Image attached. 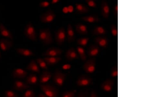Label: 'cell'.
<instances>
[{
	"label": "cell",
	"mask_w": 146,
	"mask_h": 97,
	"mask_svg": "<svg viewBox=\"0 0 146 97\" xmlns=\"http://www.w3.org/2000/svg\"><path fill=\"white\" fill-rule=\"evenodd\" d=\"M113 11L115 17L116 19L117 20V18H118V4L117 3L115 4L114 5Z\"/></svg>",
	"instance_id": "38"
},
{
	"label": "cell",
	"mask_w": 146,
	"mask_h": 97,
	"mask_svg": "<svg viewBox=\"0 0 146 97\" xmlns=\"http://www.w3.org/2000/svg\"><path fill=\"white\" fill-rule=\"evenodd\" d=\"M38 78L36 75L31 74L27 77L26 82L27 84L35 85L37 84Z\"/></svg>",
	"instance_id": "29"
},
{
	"label": "cell",
	"mask_w": 146,
	"mask_h": 97,
	"mask_svg": "<svg viewBox=\"0 0 146 97\" xmlns=\"http://www.w3.org/2000/svg\"><path fill=\"white\" fill-rule=\"evenodd\" d=\"M89 38L84 37L80 38L77 40V43L78 45L82 47H85L88 44L89 41Z\"/></svg>",
	"instance_id": "30"
},
{
	"label": "cell",
	"mask_w": 146,
	"mask_h": 97,
	"mask_svg": "<svg viewBox=\"0 0 146 97\" xmlns=\"http://www.w3.org/2000/svg\"><path fill=\"white\" fill-rule=\"evenodd\" d=\"M94 41L96 44L104 49H106L109 46V41L107 38L103 36H98L95 38Z\"/></svg>",
	"instance_id": "13"
},
{
	"label": "cell",
	"mask_w": 146,
	"mask_h": 97,
	"mask_svg": "<svg viewBox=\"0 0 146 97\" xmlns=\"http://www.w3.org/2000/svg\"><path fill=\"white\" fill-rule=\"evenodd\" d=\"M13 45L12 40L5 38L0 39V48L3 51H6L10 49Z\"/></svg>",
	"instance_id": "14"
},
{
	"label": "cell",
	"mask_w": 146,
	"mask_h": 97,
	"mask_svg": "<svg viewBox=\"0 0 146 97\" xmlns=\"http://www.w3.org/2000/svg\"><path fill=\"white\" fill-rule=\"evenodd\" d=\"M62 11L65 13H68L67 7H65L62 9Z\"/></svg>",
	"instance_id": "43"
},
{
	"label": "cell",
	"mask_w": 146,
	"mask_h": 97,
	"mask_svg": "<svg viewBox=\"0 0 146 97\" xmlns=\"http://www.w3.org/2000/svg\"><path fill=\"white\" fill-rule=\"evenodd\" d=\"M51 73L48 71H44L42 73L40 78V82L41 84L46 83L51 79Z\"/></svg>",
	"instance_id": "27"
},
{
	"label": "cell",
	"mask_w": 146,
	"mask_h": 97,
	"mask_svg": "<svg viewBox=\"0 0 146 97\" xmlns=\"http://www.w3.org/2000/svg\"><path fill=\"white\" fill-rule=\"evenodd\" d=\"M15 51L19 55L25 57H30L34 56L35 54L31 50L23 48H17L15 49Z\"/></svg>",
	"instance_id": "26"
},
{
	"label": "cell",
	"mask_w": 146,
	"mask_h": 97,
	"mask_svg": "<svg viewBox=\"0 0 146 97\" xmlns=\"http://www.w3.org/2000/svg\"><path fill=\"white\" fill-rule=\"evenodd\" d=\"M36 61L39 67L42 69L45 70L48 69V66H47L45 61L44 60L43 58H38L36 59Z\"/></svg>",
	"instance_id": "31"
},
{
	"label": "cell",
	"mask_w": 146,
	"mask_h": 97,
	"mask_svg": "<svg viewBox=\"0 0 146 97\" xmlns=\"http://www.w3.org/2000/svg\"><path fill=\"white\" fill-rule=\"evenodd\" d=\"M65 57L66 60L69 61L77 60L79 58L77 52L73 47H71L66 51Z\"/></svg>",
	"instance_id": "10"
},
{
	"label": "cell",
	"mask_w": 146,
	"mask_h": 97,
	"mask_svg": "<svg viewBox=\"0 0 146 97\" xmlns=\"http://www.w3.org/2000/svg\"><path fill=\"white\" fill-rule=\"evenodd\" d=\"M63 50L62 49L57 47H51L42 53V56L47 57H59L62 54Z\"/></svg>",
	"instance_id": "8"
},
{
	"label": "cell",
	"mask_w": 146,
	"mask_h": 97,
	"mask_svg": "<svg viewBox=\"0 0 146 97\" xmlns=\"http://www.w3.org/2000/svg\"><path fill=\"white\" fill-rule=\"evenodd\" d=\"M76 93L75 90L66 91L62 94V97H75Z\"/></svg>",
	"instance_id": "35"
},
{
	"label": "cell",
	"mask_w": 146,
	"mask_h": 97,
	"mask_svg": "<svg viewBox=\"0 0 146 97\" xmlns=\"http://www.w3.org/2000/svg\"><path fill=\"white\" fill-rule=\"evenodd\" d=\"M56 15L52 10L49 9L48 10L41 14L40 16V20L44 23H51L55 19Z\"/></svg>",
	"instance_id": "4"
},
{
	"label": "cell",
	"mask_w": 146,
	"mask_h": 97,
	"mask_svg": "<svg viewBox=\"0 0 146 97\" xmlns=\"http://www.w3.org/2000/svg\"><path fill=\"white\" fill-rule=\"evenodd\" d=\"M84 71L88 74H92L95 71L96 69V60L91 58L86 60L83 65Z\"/></svg>",
	"instance_id": "6"
},
{
	"label": "cell",
	"mask_w": 146,
	"mask_h": 97,
	"mask_svg": "<svg viewBox=\"0 0 146 97\" xmlns=\"http://www.w3.org/2000/svg\"><path fill=\"white\" fill-rule=\"evenodd\" d=\"M111 32L113 36L117 37L118 35V29L117 26L112 24L110 26Z\"/></svg>",
	"instance_id": "32"
},
{
	"label": "cell",
	"mask_w": 146,
	"mask_h": 97,
	"mask_svg": "<svg viewBox=\"0 0 146 97\" xmlns=\"http://www.w3.org/2000/svg\"><path fill=\"white\" fill-rule=\"evenodd\" d=\"M67 41L69 43L74 42L76 39L74 30L72 25L70 23L67 25V32L66 33Z\"/></svg>",
	"instance_id": "16"
},
{
	"label": "cell",
	"mask_w": 146,
	"mask_h": 97,
	"mask_svg": "<svg viewBox=\"0 0 146 97\" xmlns=\"http://www.w3.org/2000/svg\"><path fill=\"white\" fill-rule=\"evenodd\" d=\"M90 97H99L95 91L92 92Z\"/></svg>",
	"instance_id": "42"
},
{
	"label": "cell",
	"mask_w": 146,
	"mask_h": 97,
	"mask_svg": "<svg viewBox=\"0 0 146 97\" xmlns=\"http://www.w3.org/2000/svg\"><path fill=\"white\" fill-rule=\"evenodd\" d=\"M92 82V79L90 77L86 75H82L77 79L76 84L80 87H85L90 86Z\"/></svg>",
	"instance_id": "9"
},
{
	"label": "cell",
	"mask_w": 146,
	"mask_h": 97,
	"mask_svg": "<svg viewBox=\"0 0 146 97\" xmlns=\"http://www.w3.org/2000/svg\"><path fill=\"white\" fill-rule=\"evenodd\" d=\"M66 34L64 28L63 27L59 28L55 32V38L56 44L61 46L64 44Z\"/></svg>",
	"instance_id": "5"
},
{
	"label": "cell",
	"mask_w": 146,
	"mask_h": 97,
	"mask_svg": "<svg viewBox=\"0 0 146 97\" xmlns=\"http://www.w3.org/2000/svg\"><path fill=\"white\" fill-rule=\"evenodd\" d=\"M77 53L81 60L84 62L87 60V57L84 49L81 46H77L76 48Z\"/></svg>",
	"instance_id": "28"
},
{
	"label": "cell",
	"mask_w": 146,
	"mask_h": 97,
	"mask_svg": "<svg viewBox=\"0 0 146 97\" xmlns=\"http://www.w3.org/2000/svg\"><path fill=\"white\" fill-rule=\"evenodd\" d=\"M67 7L68 13H71L74 10V8L71 5L68 6Z\"/></svg>",
	"instance_id": "41"
},
{
	"label": "cell",
	"mask_w": 146,
	"mask_h": 97,
	"mask_svg": "<svg viewBox=\"0 0 146 97\" xmlns=\"http://www.w3.org/2000/svg\"><path fill=\"white\" fill-rule=\"evenodd\" d=\"M4 96L5 97H18L17 94L11 90H7L5 92Z\"/></svg>",
	"instance_id": "33"
},
{
	"label": "cell",
	"mask_w": 146,
	"mask_h": 97,
	"mask_svg": "<svg viewBox=\"0 0 146 97\" xmlns=\"http://www.w3.org/2000/svg\"><path fill=\"white\" fill-rule=\"evenodd\" d=\"M101 15L103 18L107 19L109 18L110 13V9L109 4L107 1H103L101 5Z\"/></svg>",
	"instance_id": "11"
},
{
	"label": "cell",
	"mask_w": 146,
	"mask_h": 97,
	"mask_svg": "<svg viewBox=\"0 0 146 97\" xmlns=\"http://www.w3.org/2000/svg\"><path fill=\"white\" fill-rule=\"evenodd\" d=\"M1 52H0V59H1Z\"/></svg>",
	"instance_id": "47"
},
{
	"label": "cell",
	"mask_w": 146,
	"mask_h": 97,
	"mask_svg": "<svg viewBox=\"0 0 146 97\" xmlns=\"http://www.w3.org/2000/svg\"><path fill=\"white\" fill-rule=\"evenodd\" d=\"M38 38L44 46L50 45L53 42L52 35L50 29L48 28L39 30Z\"/></svg>",
	"instance_id": "1"
},
{
	"label": "cell",
	"mask_w": 146,
	"mask_h": 97,
	"mask_svg": "<svg viewBox=\"0 0 146 97\" xmlns=\"http://www.w3.org/2000/svg\"><path fill=\"white\" fill-rule=\"evenodd\" d=\"M0 34L2 36L12 40L13 35L11 32L8 30L2 23H0Z\"/></svg>",
	"instance_id": "21"
},
{
	"label": "cell",
	"mask_w": 146,
	"mask_h": 97,
	"mask_svg": "<svg viewBox=\"0 0 146 97\" xmlns=\"http://www.w3.org/2000/svg\"><path fill=\"white\" fill-rule=\"evenodd\" d=\"M100 51V46L96 44H91L87 49V53L88 56L91 58L96 57L98 55Z\"/></svg>",
	"instance_id": "12"
},
{
	"label": "cell",
	"mask_w": 146,
	"mask_h": 97,
	"mask_svg": "<svg viewBox=\"0 0 146 97\" xmlns=\"http://www.w3.org/2000/svg\"><path fill=\"white\" fill-rule=\"evenodd\" d=\"M78 97H87L86 94L84 93H81Z\"/></svg>",
	"instance_id": "44"
},
{
	"label": "cell",
	"mask_w": 146,
	"mask_h": 97,
	"mask_svg": "<svg viewBox=\"0 0 146 97\" xmlns=\"http://www.w3.org/2000/svg\"><path fill=\"white\" fill-rule=\"evenodd\" d=\"M72 66L69 64H66L62 66V68L64 70H69L71 68Z\"/></svg>",
	"instance_id": "40"
},
{
	"label": "cell",
	"mask_w": 146,
	"mask_h": 97,
	"mask_svg": "<svg viewBox=\"0 0 146 97\" xmlns=\"http://www.w3.org/2000/svg\"><path fill=\"white\" fill-rule=\"evenodd\" d=\"M60 2L59 0H52L51 1V3L52 4H56Z\"/></svg>",
	"instance_id": "45"
},
{
	"label": "cell",
	"mask_w": 146,
	"mask_h": 97,
	"mask_svg": "<svg viewBox=\"0 0 146 97\" xmlns=\"http://www.w3.org/2000/svg\"><path fill=\"white\" fill-rule=\"evenodd\" d=\"M107 33V30L105 28L100 26H96L92 32V34L94 36H103Z\"/></svg>",
	"instance_id": "24"
},
{
	"label": "cell",
	"mask_w": 146,
	"mask_h": 97,
	"mask_svg": "<svg viewBox=\"0 0 146 97\" xmlns=\"http://www.w3.org/2000/svg\"><path fill=\"white\" fill-rule=\"evenodd\" d=\"M85 2L88 5L91 7L96 8L97 7V5L96 2L94 0H86Z\"/></svg>",
	"instance_id": "37"
},
{
	"label": "cell",
	"mask_w": 146,
	"mask_h": 97,
	"mask_svg": "<svg viewBox=\"0 0 146 97\" xmlns=\"http://www.w3.org/2000/svg\"><path fill=\"white\" fill-rule=\"evenodd\" d=\"M26 69L33 72L39 73L40 70L39 66L38 65L36 61L32 60L27 65Z\"/></svg>",
	"instance_id": "23"
},
{
	"label": "cell",
	"mask_w": 146,
	"mask_h": 97,
	"mask_svg": "<svg viewBox=\"0 0 146 97\" xmlns=\"http://www.w3.org/2000/svg\"><path fill=\"white\" fill-rule=\"evenodd\" d=\"M30 86L28 84L23 82L20 80H16L14 82L13 88L15 90L19 91H22L29 89Z\"/></svg>",
	"instance_id": "18"
},
{
	"label": "cell",
	"mask_w": 146,
	"mask_h": 97,
	"mask_svg": "<svg viewBox=\"0 0 146 97\" xmlns=\"http://www.w3.org/2000/svg\"><path fill=\"white\" fill-rule=\"evenodd\" d=\"M114 84V81L111 79H108L101 85V87L103 91L109 92L111 91L113 88Z\"/></svg>",
	"instance_id": "15"
},
{
	"label": "cell",
	"mask_w": 146,
	"mask_h": 97,
	"mask_svg": "<svg viewBox=\"0 0 146 97\" xmlns=\"http://www.w3.org/2000/svg\"><path fill=\"white\" fill-rule=\"evenodd\" d=\"M75 30L76 32L82 35H87L88 34V27L83 24L78 23L75 25Z\"/></svg>",
	"instance_id": "22"
},
{
	"label": "cell",
	"mask_w": 146,
	"mask_h": 97,
	"mask_svg": "<svg viewBox=\"0 0 146 97\" xmlns=\"http://www.w3.org/2000/svg\"><path fill=\"white\" fill-rule=\"evenodd\" d=\"M75 11L76 13L84 14L88 13L90 11V9L86 5L81 3H76L75 4Z\"/></svg>",
	"instance_id": "20"
},
{
	"label": "cell",
	"mask_w": 146,
	"mask_h": 97,
	"mask_svg": "<svg viewBox=\"0 0 146 97\" xmlns=\"http://www.w3.org/2000/svg\"><path fill=\"white\" fill-rule=\"evenodd\" d=\"M40 87L44 94L48 97H57L58 91L56 88L50 84H41Z\"/></svg>",
	"instance_id": "3"
},
{
	"label": "cell",
	"mask_w": 146,
	"mask_h": 97,
	"mask_svg": "<svg viewBox=\"0 0 146 97\" xmlns=\"http://www.w3.org/2000/svg\"><path fill=\"white\" fill-rule=\"evenodd\" d=\"M38 97H48L46 96L45 94H39Z\"/></svg>",
	"instance_id": "46"
},
{
	"label": "cell",
	"mask_w": 146,
	"mask_h": 97,
	"mask_svg": "<svg viewBox=\"0 0 146 97\" xmlns=\"http://www.w3.org/2000/svg\"><path fill=\"white\" fill-rule=\"evenodd\" d=\"M27 74L26 71L21 68L15 69L12 73V75L13 77L19 79H24L26 77Z\"/></svg>",
	"instance_id": "17"
},
{
	"label": "cell",
	"mask_w": 146,
	"mask_h": 97,
	"mask_svg": "<svg viewBox=\"0 0 146 97\" xmlns=\"http://www.w3.org/2000/svg\"><path fill=\"white\" fill-rule=\"evenodd\" d=\"M66 75L60 70L57 69L54 73L53 80L55 83L58 86H63Z\"/></svg>",
	"instance_id": "7"
},
{
	"label": "cell",
	"mask_w": 146,
	"mask_h": 97,
	"mask_svg": "<svg viewBox=\"0 0 146 97\" xmlns=\"http://www.w3.org/2000/svg\"><path fill=\"white\" fill-rule=\"evenodd\" d=\"M24 34L27 38L32 41H36L37 36L36 30L31 22H29L26 25L24 30Z\"/></svg>",
	"instance_id": "2"
},
{
	"label": "cell",
	"mask_w": 146,
	"mask_h": 97,
	"mask_svg": "<svg viewBox=\"0 0 146 97\" xmlns=\"http://www.w3.org/2000/svg\"><path fill=\"white\" fill-rule=\"evenodd\" d=\"M50 3L48 1H43L40 2L39 5L41 8H46L50 5Z\"/></svg>",
	"instance_id": "39"
},
{
	"label": "cell",
	"mask_w": 146,
	"mask_h": 97,
	"mask_svg": "<svg viewBox=\"0 0 146 97\" xmlns=\"http://www.w3.org/2000/svg\"><path fill=\"white\" fill-rule=\"evenodd\" d=\"M110 75L113 77H116L118 76V68L117 66H115L111 69Z\"/></svg>",
	"instance_id": "34"
},
{
	"label": "cell",
	"mask_w": 146,
	"mask_h": 97,
	"mask_svg": "<svg viewBox=\"0 0 146 97\" xmlns=\"http://www.w3.org/2000/svg\"><path fill=\"white\" fill-rule=\"evenodd\" d=\"M23 97H35V94L32 90H28L23 94Z\"/></svg>",
	"instance_id": "36"
},
{
	"label": "cell",
	"mask_w": 146,
	"mask_h": 97,
	"mask_svg": "<svg viewBox=\"0 0 146 97\" xmlns=\"http://www.w3.org/2000/svg\"><path fill=\"white\" fill-rule=\"evenodd\" d=\"M81 20L84 22L89 23H95L100 22V18L97 15H90L83 16Z\"/></svg>",
	"instance_id": "25"
},
{
	"label": "cell",
	"mask_w": 146,
	"mask_h": 97,
	"mask_svg": "<svg viewBox=\"0 0 146 97\" xmlns=\"http://www.w3.org/2000/svg\"><path fill=\"white\" fill-rule=\"evenodd\" d=\"M47 65L53 66L57 64L62 60L60 57H47L43 58Z\"/></svg>",
	"instance_id": "19"
}]
</instances>
